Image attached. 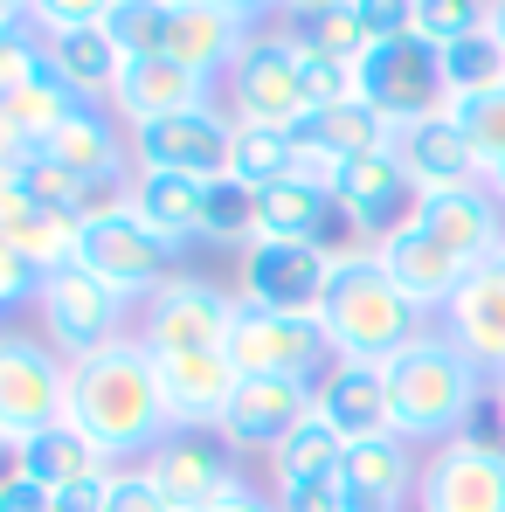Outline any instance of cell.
I'll list each match as a JSON object with an SVG mask.
<instances>
[{
  "label": "cell",
  "instance_id": "6da1fadb",
  "mask_svg": "<svg viewBox=\"0 0 505 512\" xmlns=\"http://www.w3.org/2000/svg\"><path fill=\"white\" fill-rule=\"evenodd\" d=\"M63 423L90 436L111 464H146V450L167 436V402H160V374L139 333L77 353L70 360V416Z\"/></svg>",
  "mask_w": 505,
  "mask_h": 512
},
{
  "label": "cell",
  "instance_id": "7a4b0ae2",
  "mask_svg": "<svg viewBox=\"0 0 505 512\" xmlns=\"http://www.w3.org/2000/svg\"><path fill=\"white\" fill-rule=\"evenodd\" d=\"M485 402H492V374L443 326H429L422 340H409L388 360V416H395V436H409L416 450L464 436Z\"/></svg>",
  "mask_w": 505,
  "mask_h": 512
},
{
  "label": "cell",
  "instance_id": "3957f363",
  "mask_svg": "<svg viewBox=\"0 0 505 512\" xmlns=\"http://www.w3.org/2000/svg\"><path fill=\"white\" fill-rule=\"evenodd\" d=\"M319 326H326V340H333L339 360H381V367H388L409 340L429 333V312L381 270V256L367 250V243H346Z\"/></svg>",
  "mask_w": 505,
  "mask_h": 512
},
{
  "label": "cell",
  "instance_id": "277c9868",
  "mask_svg": "<svg viewBox=\"0 0 505 512\" xmlns=\"http://www.w3.org/2000/svg\"><path fill=\"white\" fill-rule=\"evenodd\" d=\"M222 104L236 125H270V132H298L312 118L305 104V70H298V35L284 28H256L243 42V56L222 77Z\"/></svg>",
  "mask_w": 505,
  "mask_h": 512
},
{
  "label": "cell",
  "instance_id": "5b68a950",
  "mask_svg": "<svg viewBox=\"0 0 505 512\" xmlns=\"http://www.w3.org/2000/svg\"><path fill=\"white\" fill-rule=\"evenodd\" d=\"M139 305H146V298H132V291L90 277L84 263L49 270V284H42V298H35V312H42V326H49V346L70 353V360L125 340V333H139Z\"/></svg>",
  "mask_w": 505,
  "mask_h": 512
},
{
  "label": "cell",
  "instance_id": "8992f818",
  "mask_svg": "<svg viewBox=\"0 0 505 512\" xmlns=\"http://www.w3.org/2000/svg\"><path fill=\"white\" fill-rule=\"evenodd\" d=\"M333 270H339L333 243H270V236H256L236 263V305L284 312V319H319L326 291H333Z\"/></svg>",
  "mask_w": 505,
  "mask_h": 512
},
{
  "label": "cell",
  "instance_id": "52a82bcc",
  "mask_svg": "<svg viewBox=\"0 0 505 512\" xmlns=\"http://www.w3.org/2000/svg\"><path fill=\"white\" fill-rule=\"evenodd\" d=\"M353 97L374 104L388 125H416L436 118L450 104V77H443V49L429 35H395V42H374L360 63H353Z\"/></svg>",
  "mask_w": 505,
  "mask_h": 512
},
{
  "label": "cell",
  "instance_id": "ba28073f",
  "mask_svg": "<svg viewBox=\"0 0 505 512\" xmlns=\"http://www.w3.org/2000/svg\"><path fill=\"white\" fill-rule=\"evenodd\" d=\"M63 416H70V353H56L35 333H0V429L28 443Z\"/></svg>",
  "mask_w": 505,
  "mask_h": 512
},
{
  "label": "cell",
  "instance_id": "9c48e42d",
  "mask_svg": "<svg viewBox=\"0 0 505 512\" xmlns=\"http://www.w3.org/2000/svg\"><path fill=\"white\" fill-rule=\"evenodd\" d=\"M187 256V243H173L160 229H146L132 208H111V215H90L77 229V263L90 277L132 291V298H153L160 284L173 277V263Z\"/></svg>",
  "mask_w": 505,
  "mask_h": 512
},
{
  "label": "cell",
  "instance_id": "30bf717a",
  "mask_svg": "<svg viewBox=\"0 0 505 512\" xmlns=\"http://www.w3.org/2000/svg\"><path fill=\"white\" fill-rule=\"evenodd\" d=\"M229 326H236V291H222L215 277H194V270H173L139 305L146 353H215V346H229Z\"/></svg>",
  "mask_w": 505,
  "mask_h": 512
},
{
  "label": "cell",
  "instance_id": "8fae6325",
  "mask_svg": "<svg viewBox=\"0 0 505 512\" xmlns=\"http://www.w3.org/2000/svg\"><path fill=\"white\" fill-rule=\"evenodd\" d=\"M416 512H505V443L464 429V436L422 450Z\"/></svg>",
  "mask_w": 505,
  "mask_h": 512
},
{
  "label": "cell",
  "instance_id": "7c38bea8",
  "mask_svg": "<svg viewBox=\"0 0 505 512\" xmlns=\"http://www.w3.org/2000/svg\"><path fill=\"white\" fill-rule=\"evenodd\" d=\"M229 360L236 374H291V381H326L333 374V340L319 319H284V312H256L236 305L229 326Z\"/></svg>",
  "mask_w": 505,
  "mask_h": 512
},
{
  "label": "cell",
  "instance_id": "4fadbf2b",
  "mask_svg": "<svg viewBox=\"0 0 505 512\" xmlns=\"http://www.w3.org/2000/svg\"><path fill=\"white\" fill-rule=\"evenodd\" d=\"M229 153H236L229 104H201V111H173V118H153V125H132V167H146V173L222 180Z\"/></svg>",
  "mask_w": 505,
  "mask_h": 512
},
{
  "label": "cell",
  "instance_id": "5bb4252c",
  "mask_svg": "<svg viewBox=\"0 0 505 512\" xmlns=\"http://www.w3.org/2000/svg\"><path fill=\"white\" fill-rule=\"evenodd\" d=\"M139 471H146L180 512H201V506H215V499H229V492L250 485L243 464H236V450H229L215 429H167V436L146 450Z\"/></svg>",
  "mask_w": 505,
  "mask_h": 512
},
{
  "label": "cell",
  "instance_id": "9a60e30c",
  "mask_svg": "<svg viewBox=\"0 0 505 512\" xmlns=\"http://www.w3.org/2000/svg\"><path fill=\"white\" fill-rule=\"evenodd\" d=\"M333 201L339 215H346V236H360L367 250L374 243H388L395 229H409L416 222V180L402 173V160H395V146L388 153H360V160H346L333 180Z\"/></svg>",
  "mask_w": 505,
  "mask_h": 512
},
{
  "label": "cell",
  "instance_id": "2e32d148",
  "mask_svg": "<svg viewBox=\"0 0 505 512\" xmlns=\"http://www.w3.org/2000/svg\"><path fill=\"white\" fill-rule=\"evenodd\" d=\"M319 409V381H291V374H243L229 409H222V443L236 457H256V450H277L291 429Z\"/></svg>",
  "mask_w": 505,
  "mask_h": 512
},
{
  "label": "cell",
  "instance_id": "e0dca14e",
  "mask_svg": "<svg viewBox=\"0 0 505 512\" xmlns=\"http://www.w3.org/2000/svg\"><path fill=\"white\" fill-rule=\"evenodd\" d=\"M416 485L422 450L409 436H367V443H346V457H339L346 512H416Z\"/></svg>",
  "mask_w": 505,
  "mask_h": 512
},
{
  "label": "cell",
  "instance_id": "ac0fdd59",
  "mask_svg": "<svg viewBox=\"0 0 505 512\" xmlns=\"http://www.w3.org/2000/svg\"><path fill=\"white\" fill-rule=\"evenodd\" d=\"M153 374H160V402H167L173 429H222V409L243 381L229 346H215V353H153Z\"/></svg>",
  "mask_w": 505,
  "mask_h": 512
},
{
  "label": "cell",
  "instance_id": "d6986e66",
  "mask_svg": "<svg viewBox=\"0 0 505 512\" xmlns=\"http://www.w3.org/2000/svg\"><path fill=\"white\" fill-rule=\"evenodd\" d=\"M35 160L77 173V180H132V132L111 118V104H84L49 139H35Z\"/></svg>",
  "mask_w": 505,
  "mask_h": 512
},
{
  "label": "cell",
  "instance_id": "ffe728a7",
  "mask_svg": "<svg viewBox=\"0 0 505 512\" xmlns=\"http://www.w3.org/2000/svg\"><path fill=\"white\" fill-rule=\"evenodd\" d=\"M436 326L464 346L492 381H505V250L464 277V291L443 305V319H436Z\"/></svg>",
  "mask_w": 505,
  "mask_h": 512
},
{
  "label": "cell",
  "instance_id": "44dd1931",
  "mask_svg": "<svg viewBox=\"0 0 505 512\" xmlns=\"http://www.w3.org/2000/svg\"><path fill=\"white\" fill-rule=\"evenodd\" d=\"M395 160L416 180V194H457V187H485V167L471 153V139L450 125V111L395 125Z\"/></svg>",
  "mask_w": 505,
  "mask_h": 512
},
{
  "label": "cell",
  "instance_id": "7402d4cb",
  "mask_svg": "<svg viewBox=\"0 0 505 512\" xmlns=\"http://www.w3.org/2000/svg\"><path fill=\"white\" fill-rule=\"evenodd\" d=\"M416 229H429L443 250H457L471 270L505 250V201L492 187H457V194H422Z\"/></svg>",
  "mask_w": 505,
  "mask_h": 512
},
{
  "label": "cell",
  "instance_id": "603a6c76",
  "mask_svg": "<svg viewBox=\"0 0 505 512\" xmlns=\"http://www.w3.org/2000/svg\"><path fill=\"white\" fill-rule=\"evenodd\" d=\"M374 256H381V270L416 298L429 319H443V305H450V298L464 291V277H471V263H464L457 250H443V243H436L429 229H416V222L395 229L388 243H374Z\"/></svg>",
  "mask_w": 505,
  "mask_h": 512
},
{
  "label": "cell",
  "instance_id": "cb8c5ba5",
  "mask_svg": "<svg viewBox=\"0 0 505 512\" xmlns=\"http://www.w3.org/2000/svg\"><path fill=\"white\" fill-rule=\"evenodd\" d=\"M215 104V84L180 70L167 56H146V63H125V77L111 90V118L132 132V125H153V118H173V111H201Z\"/></svg>",
  "mask_w": 505,
  "mask_h": 512
},
{
  "label": "cell",
  "instance_id": "d4e9b609",
  "mask_svg": "<svg viewBox=\"0 0 505 512\" xmlns=\"http://www.w3.org/2000/svg\"><path fill=\"white\" fill-rule=\"evenodd\" d=\"M250 35H256V28H243L236 14H222L215 0H180L173 21H167V63L194 70V77H208V84H222Z\"/></svg>",
  "mask_w": 505,
  "mask_h": 512
},
{
  "label": "cell",
  "instance_id": "484cf974",
  "mask_svg": "<svg viewBox=\"0 0 505 512\" xmlns=\"http://www.w3.org/2000/svg\"><path fill=\"white\" fill-rule=\"evenodd\" d=\"M319 416H326L346 443L395 436V416H388V367H381V360H333V374L319 381Z\"/></svg>",
  "mask_w": 505,
  "mask_h": 512
},
{
  "label": "cell",
  "instance_id": "4316f807",
  "mask_svg": "<svg viewBox=\"0 0 505 512\" xmlns=\"http://www.w3.org/2000/svg\"><path fill=\"white\" fill-rule=\"evenodd\" d=\"M333 222H346L333 201V187H319V180H270V187H256V236H270V243H326L333 236ZM346 250V243H333Z\"/></svg>",
  "mask_w": 505,
  "mask_h": 512
},
{
  "label": "cell",
  "instance_id": "83f0119b",
  "mask_svg": "<svg viewBox=\"0 0 505 512\" xmlns=\"http://www.w3.org/2000/svg\"><path fill=\"white\" fill-rule=\"evenodd\" d=\"M125 208H132L146 229H160V236H173V243H187V250L208 236V180H194V173H146V167H132Z\"/></svg>",
  "mask_w": 505,
  "mask_h": 512
},
{
  "label": "cell",
  "instance_id": "f1b7e54d",
  "mask_svg": "<svg viewBox=\"0 0 505 512\" xmlns=\"http://www.w3.org/2000/svg\"><path fill=\"white\" fill-rule=\"evenodd\" d=\"M14 471H21L28 485H42V492H77V485H104L118 464H111L90 436H77L70 423H56V429L28 436V443L14 450Z\"/></svg>",
  "mask_w": 505,
  "mask_h": 512
},
{
  "label": "cell",
  "instance_id": "f546056e",
  "mask_svg": "<svg viewBox=\"0 0 505 512\" xmlns=\"http://www.w3.org/2000/svg\"><path fill=\"white\" fill-rule=\"evenodd\" d=\"M42 63L77 90L84 104H111V90L125 77V49H118L104 28H63V35H49Z\"/></svg>",
  "mask_w": 505,
  "mask_h": 512
},
{
  "label": "cell",
  "instance_id": "4dcf8cb0",
  "mask_svg": "<svg viewBox=\"0 0 505 512\" xmlns=\"http://www.w3.org/2000/svg\"><path fill=\"white\" fill-rule=\"evenodd\" d=\"M298 139L305 146H319L326 160H360V153H388L395 146V125L374 111V104H360V97H339V104H326V111H312L305 125H298Z\"/></svg>",
  "mask_w": 505,
  "mask_h": 512
},
{
  "label": "cell",
  "instance_id": "1f68e13d",
  "mask_svg": "<svg viewBox=\"0 0 505 512\" xmlns=\"http://www.w3.org/2000/svg\"><path fill=\"white\" fill-rule=\"evenodd\" d=\"M0 111H7V118H14V132H21V139L35 146V139H49V132H56L63 118H77V111H84V97L63 84V77H56L49 63H42V70H28L21 84L0 97Z\"/></svg>",
  "mask_w": 505,
  "mask_h": 512
},
{
  "label": "cell",
  "instance_id": "d6a6232c",
  "mask_svg": "<svg viewBox=\"0 0 505 512\" xmlns=\"http://www.w3.org/2000/svg\"><path fill=\"white\" fill-rule=\"evenodd\" d=\"M339 457H346V436L312 409L305 423L270 450V471H277V478H339Z\"/></svg>",
  "mask_w": 505,
  "mask_h": 512
},
{
  "label": "cell",
  "instance_id": "836d02e7",
  "mask_svg": "<svg viewBox=\"0 0 505 512\" xmlns=\"http://www.w3.org/2000/svg\"><path fill=\"white\" fill-rule=\"evenodd\" d=\"M298 173V132H270V125H236V153H229V180L243 187H270Z\"/></svg>",
  "mask_w": 505,
  "mask_h": 512
},
{
  "label": "cell",
  "instance_id": "e575fe53",
  "mask_svg": "<svg viewBox=\"0 0 505 512\" xmlns=\"http://www.w3.org/2000/svg\"><path fill=\"white\" fill-rule=\"evenodd\" d=\"M291 35H298L305 49H319V56L346 63V70L374 49V35H367V21L353 14V0H333V7H319V14H305V21H291Z\"/></svg>",
  "mask_w": 505,
  "mask_h": 512
},
{
  "label": "cell",
  "instance_id": "d590c367",
  "mask_svg": "<svg viewBox=\"0 0 505 512\" xmlns=\"http://www.w3.org/2000/svg\"><path fill=\"white\" fill-rule=\"evenodd\" d=\"M450 111V125L471 139V153H478V167L485 180L505 167V90H478V97H450L443 104Z\"/></svg>",
  "mask_w": 505,
  "mask_h": 512
},
{
  "label": "cell",
  "instance_id": "8d00e7d4",
  "mask_svg": "<svg viewBox=\"0 0 505 512\" xmlns=\"http://www.w3.org/2000/svg\"><path fill=\"white\" fill-rule=\"evenodd\" d=\"M167 21H173L167 0H118L104 14V35L125 49V63H146V56H167Z\"/></svg>",
  "mask_w": 505,
  "mask_h": 512
},
{
  "label": "cell",
  "instance_id": "74e56055",
  "mask_svg": "<svg viewBox=\"0 0 505 512\" xmlns=\"http://www.w3.org/2000/svg\"><path fill=\"white\" fill-rule=\"evenodd\" d=\"M443 77H450V97H478V90H505V42L485 28L457 49H443Z\"/></svg>",
  "mask_w": 505,
  "mask_h": 512
},
{
  "label": "cell",
  "instance_id": "f35d334b",
  "mask_svg": "<svg viewBox=\"0 0 505 512\" xmlns=\"http://www.w3.org/2000/svg\"><path fill=\"white\" fill-rule=\"evenodd\" d=\"M201 243H222V250H250L256 243V194L243 180H208V236Z\"/></svg>",
  "mask_w": 505,
  "mask_h": 512
},
{
  "label": "cell",
  "instance_id": "ab89813d",
  "mask_svg": "<svg viewBox=\"0 0 505 512\" xmlns=\"http://www.w3.org/2000/svg\"><path fill=\"white\" fill-rule=\"evenodd\" d=\"M485 28H492V0H422L416 14V35H429L436 49H457Z\"/></svg>",
  "mask_w": 505,
  "mask_h": 512
},
{
  "label": "cell",
  "instance_id": "60d3db41",
  "mask_svg": "<svg viewBox=\"0 0 505 512\" xmlns=\"http://www.w3.org/2000/svg\"><path fill=\"white\" fill-rule=\"evenodd\" d=\"M42 49H49V35L28 21V14H14V21H0V97L21 84L28 70H42Z\"/></svg>",
  "mask_w": 505,
  "mask_h": 512
},
{
  "label": "cell",
  "instance_id": "b9f144b4",
  "mask_svg": "<svg viewBox=\"0 0 505 512\" xmlns=\"http://www.w3.org/2000/svg\"><path fill=\"white\" fill-rule=\"evenodd\" d=\"M104 512H180V506H173L139 464H118V471L104 478Z\"/></svg>",
  "mask_w": 505,
  "mask_h": 512
},
{
  "label": "cell",
  "instance_id": "7bdbcfd3",
  "mask_svg": "<svg viewBox=\"0 0 505 512\" xmlns=\"http://www.w3.org/2000/svg\"><path fill=\"white\" fill-rule=\"evenodd\" d=\"M42 284H49V277H42V270L21 256V243L0 229V312H21V305H35V298H42Z\"/></svg>",
  "mask_w": 505,
  "mask_h": 512
},
{
  "label": "cell",
  "instance_id": "ee69618b",
  "mask_svg": "<svg viewBox=\"0 0 505 512\" xmlns=\"http://www.w3.org/2000/svg\"><path fill=\"white\" fill-rule=\"evenodd\" d=\"M298 70H305V104H312V111L353 97V70L333 63V56H319V49H305V42H298Z\"/></svg>",
  "mask_w": 505,
  "mask_h": 512
},
{
  "label": "cell",
  "instance_id": "f6af8a7d",
  "mask_svg": "<svg viewBox=\"0 0 505 512\" xmlns=\"http://www.w3.org/2000/svg\"><path fill=\"white\" fill-rule=\"evenodd\" d=\"M111 7H118V0H28V21H35L42 35H63V28H104Z\"/></svg>",
  "mask_w": 505,
  "mask_h": 512
},
{
  "label": "cell",
  "instance_id": "bcb514c9",
  "mask_svg": "<svg viewBox=\"0 0 505 512\" xmlns=\"http://www.w3.org/2000/svg\"><path fill=\"white\" fill-rule=\"evenodd\" d=\"M277 512H346L339 478H277Z\"/></svg>",
  "mask_w": 505,
  "mask_h": 512
},
{
  "label": "cell",
  "instance_id": "7dc6e473",
  "mask_svg": "<svg viewBox=\"0 0 505 512\" xmlns=\"http://www.w3.org/2000/svg\"><path fill=\"white\" fill-rule=\"evenodd\" d=\"M353 14L367 21V35H374V42H395V35H416L422 0H353Z\"/></svg>",
  "mask_w": 505,
  "mask_h": 512
},
{
  "label": "cell",
  "instance_id": "c3c4849f",
  "mask_svg": "<svg viewBox=\"0 0 505 512\" xmlns=\"http://www.w3.org/2000/svg\"><path fill=\"white\" fill-rule=\"evenodd\" d=\"M0 512H49V492L14 471V478H0Z\"/></svg>",
  "mask_w": 505,
  "mask_h": 512
},
{
  "label": "cell",
  "instance_id": "681fc988",
  "mask_svg": "<svg viewBox=\"0 0 505 512\" xmlns=\"http://www.w3.org/2000/svg\"><path fill=\"white\" fill-rule=\"evenodd\" d=\"M49 512H104V485H77V492H49Z\"/></svg>",
  "mask_w": 505,
  "mask_h": 512
},
{
  "label": "cell",
  "instance_id": "f907efd6",
  "mask_svg": "<svg viewBox=\"0 0 505 512\" xmlns=\"http://www.w3.org/2000/svg\"><path fill=\"white\" fill-rule=\"evenodd\" d=\"M28 153H35V146H28V139L14 132V118L0 111V167H28Z\"/></svg>",
  "mask_w": 505,
  "mask_h": 512
},
{
  "label": "cell",
  "instance_id": "816d5d0a",
  "mask_svg": "<svg viewBox=\"0 0 505 512\" xmlns=\"http://www.w3.org/2000/svg\"><path fill=\"white\" fill-rule=\"evenodd\" d=\"M201 512H277V499H263L256 485H243V492H229V499H215V506H201Z\"/></svg>",
  "mask_w": 505,
  "mask_h": 512
},
{
  "label": "cell",
  "instance_id": "f5cc1de1",
  "mask_svg": "<svg viewBox=\"0 0 505 512\" xmlns=\"http://www.w3.org/2000/svg\"><path fill=\"white\" fill-rule=\"evenodd\" d=\"M215 7H222V14H236L243 28H263V14H270L277 0H215Z\"/></svg>",
  "mask_w": 505,
  "mask_h": 512
},
{
  "label": "cell",
  "instance_id": "db71d44e",
  "mask_svg": "<svg viewBox=\"0 0 505 512\" xmlns=\"http://www.w3.org/2000/svg\"><path fill=\"white\" fill-rule=\"evenodd\" d=\"M319 7H333V0H277V14H291V21H305V14H319Z\"/></svg>",
  "mask_w": 505,
  "mask_h": 512
},
{
  "label": "cell",
  "instance_id": "11a10c76",
  "mask_svg": "<svg viewBox=\"0 0 505 512\" xmlns=\"http://www.w3.org/2000/svg\"><path fill=\"white\" fill-rule=\"evenodd\" d=\"M14 450H21V443H14V436L0 429V478H14Z\"/></svg>",
  "mask_w": 505,
  "mask_h": 512
},
{
  "label": "cell",
  "instance_id": "9f6ffc18",
  "mask_svg": "<svg viewBox=\"0 0 505 512\" xmlns=\"http://www.w3.org/2000/svg\"><path fill=\"white\" fill-rule=\"evenodd\" d=\"M492 416H499V443H505V381H492Z\"/></svg>",
  "mask_w": 505,
  "mask_h": 512
},
{
  "label": "cell",
  "instance_id": "6f0895ef",
  "mask_svg": "<svg viewBox=\"0 0 505 512\" xmlns=\"http://www.w3.org/2000/svg\"><path fill=\"white\" fill-rule=\"evenodd\" d=\"M492 35L505 42V0H492Z\"/></svg>",
  "mask_w": 505,
  "mask_h": 512
},
{
  "label": "cell",
  "instance_id": "680465c9",
  "mask_svg": "<svg viewBox=\"0 0 505 512\" xmlns=\"http://www.w3.org/2000/svg\"><path fill=\"white\" fill-rule=\"evenodd\" d=\"M14 14H28V0H0V21H14Z\"/></svg>",
  "mask_w": 505,
  "mask_h": 512
},
{
  "label": "cell",
  "instance_id": "91938a15",
  "mask_svg": "<svg viewBox=\"0 0 505 512\" xmlns=\"http://www.w3.org/2000/svg\"><path fill=\"white\" fill-rule=\"evenodd\" d=\"M485 187H492V194H499V201H505V167H499V173H492V180H485Z\"/></svg>",
  "mask_w": 505,
  "mask_h": 512
},
{
  "label": "cell",
  "instance_id": "94428289",
  "mask_svg": "<svg viewBox=\"0 0 505 512\" xmlns=\"http://www.w3.org/2000/svg\"><path fill=\"white\" fill-rule=\"evenodd\" d=\"M167 7H180V0H167Z\"/></svg>",
  "mask_w": 505,
  "mask_h": 512
}]
</instances>
